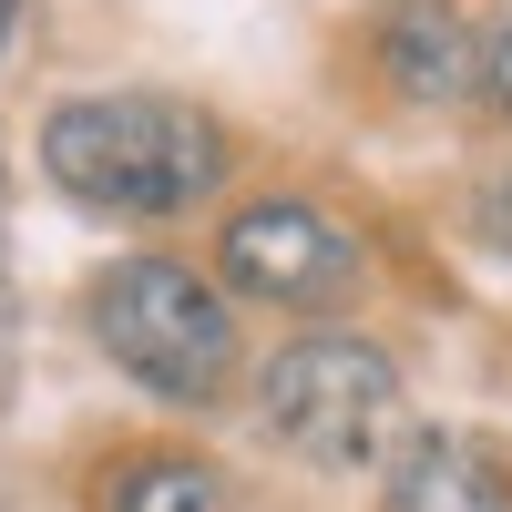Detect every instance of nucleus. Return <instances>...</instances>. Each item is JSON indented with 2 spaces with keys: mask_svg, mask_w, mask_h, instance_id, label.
I'll return each mask as SVG.
<instances>
[{
  "mask_svg": "<svg viewBox=\"0 0 512 512\" xmlns=\"http://www.w3.org/2000/svg\"><path fill=\"white\" fill-rule=\"evenodd\" d=\"M103 512H236L226 502V472L195 451H144L103 482Z\"/></svg>",
  "mask_w": 512,
  "mask_h": 512,
  "instance_id": "nucleus-7",
  "label": "nucleus"
},
{
  "mask_svg": "<svg viewBox=\"0 0 512 512\" xmlns=\"http://www.w3.org/2000/svg\"><path fill=\"white\" fill-rule=\"evenodd\" d=\"M216 267L236 297H267V308H338L359 287V236L308 195H256L216 226Z\"/></svg>",
  "mask_w": 512,
  "mask_h": 512,
  "instance_id": "nucleus-4",
  "label": "nucleus"
},
{
  "mask_svg": "<svg viewBox=\"0 0 512 512\" xmlns=\"http://www.w3.org/2000/svg\"><path fill=\"white\" fill-rule=\"evenodd\" d=\"M226 123L175 93H82L41 113V175L93 216H185L226 185Z\"/></svg>",
  "mask_w": 512,
  "mask_h": 512,
  "instance_id": "nucleus-1",
  "label": "nucleus"
},
{
  "mask_svg": "<svg viewBox=\"0 0 512 512\" xmlns=\"http://www.w3.org/2000/svg\"><path fill=\"white\" fill-rule=\"evenodd\" d=\"M482 103H492V113H512V11L482 31Z\"/></svg>",
  "mask_w": 512,
  "mask_h": 512,
  "instance_id": "nucleus-8",
  "label": "nucleus"
},
{
  "mask_svg": "<svg viewBox=\"0 0 512 512\" xmlns=\"http://www.w3.org/2000/svg\"><path fill=\"white\" fill-rule=\"evenodd\" d=\"M400 369L390 349L369 338H338V328H308L256 369V420L267 441L318 461V472H369L379 451H400Z\"/></svg>",
  "mask_w": 512,
  "mask_h": 512,
  "instance_id": "nucleus-3",
  "label": "nucleus"
},
{
  "mask_svg": "<svg viewBox=\"0 0 512 512\" xmlns=\"http://www.w3.org/2000/svg\"><path fill=\"white\" fill-rule=\"evenodd\" d=\"M369 62L400 103H461L482 93V31L451 11V0H390L369 31Z\"/></svg>",
  "mask_w": 512,
  "mask_h": 512,
  "instance_id": "nucleus-6",
  "label": "nucleus"
},
{
  "mask_svg": "<svg viewBox=\"0 0 512 512\" xmlns=\"http://www.w3.org/2000/svg\"><path fill=\"white\" fill-rule=\"evenodd\" d=\"M82 328L93 349L134 379V390L175 400V410H216L236 379V318L175 256H103L82 287Z\"/></svg>",
  "mask_w": 512,
  "mask_h": 512,
  "instance_id": "nucleus-2",
  "label": "nucleus"
},
{
  "mask_svg": "<svg viewBox=\"0 0 512 512\" xmlns=\"http://www.w3.org/2000/svg\"><path fill=\"white\" fill-rule=\"evenodd\" d=\"M379 512H512V451L482 431H410L379 472Z\"/></svg>",
  "mask_w": 512,
  "mask_h": 512,
  "instance_id": "nucleus-5",
  "label": "nucleus"
}]
</instances>
